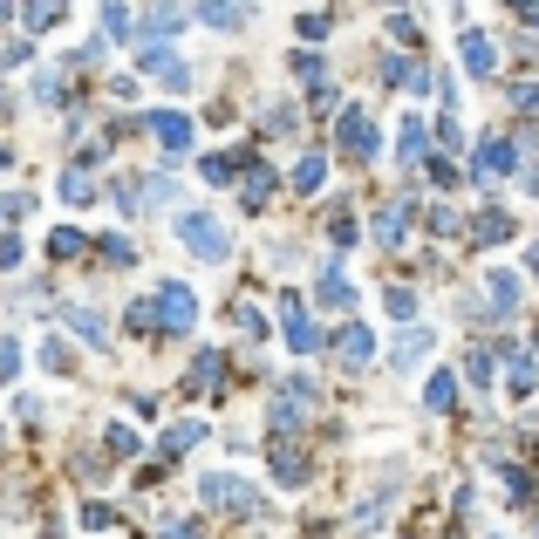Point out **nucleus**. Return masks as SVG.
Listing matches in <instances>:
<instances>
[{
  "label": "nucleus",
  "instance_id": "nucleus-1",
  "mask_svg": "<svg viewBox=\"0 0 539 539\" xmlns=\"http://www.w3.org/2000/svg\"><path fill=\"white\" fill-rule=\"evenodd\" d=\"M151 321H157V328H171V335H185V328L198 321V301H192V287L164 280V287H157V308H151Z\"/></svg>",
  "mask_w": 539,
  "mask_h": 539
},
{
  "label": "nucleus",
  "instance_id": "nucleus-2",
  "mask_svg": "<svg viewBox=\"0 0 539 539\" xmlns=\"http://www.w3.org/2000/svg\"><path fill=\"white\" fill-rule=\"evenodd\" d=\"M198 499L212 505V512H246V505H253V485L232 478V471H205V478H198Z\"/></svg>",
  "mask_w": 539,
  "mask_h": 539
},
{
  "label": "nucleus",
  "instance_id": "nucleus-3",
  "mask_svg": "<svg viewBox=\"0 0 539 539\" xmlns=\"http://www.w3.org/2000/svg\"><path fill=\"white\" fill-rule=\"evenodd\" d=\"M178 239L192 246L198 260H226V226L205 219V212H185V219H178Z\"/></svg>",
  "mask_w": 539,
  "mask_h": 539
},
{
  "label": "nucleus",
  "instance_id": "nucleus-4",
  "mask_svg": "<svg viewBox=\"0 0 539 539\" xmlns=\"http://www.w3.org/2000/svg\"><path fill=\"white\" fill-rule=\"evenodd\" d=\"M335 144H342L348 157H376V116L362 110V103H348L342 123H335Z\"/></svg>",
  "mask_w": 539,
  "mask_h": 539
},
{
  "label": "nucleus",
  "instance_id": "nucleus-5",
  "mask_svg": "<svg viewBox=\"0 0 539 539\" xmlns=\"http://www.w3.org/2000/svg\"><path fill=\"white\" fill-rule=\"evenodd\" d=\"M151 137H157V151H164V157H185V151H192V116H185V110H157L151 116Z\"/></svg>",
  "mask_w": 539,
  "mask_h": 539
},
{
  "label": "nucleus",
  "instance_id": "nucleus-6",
  "mask_svg": "<svg viewBox=\"0 0 539 539\" xmlns=\"http://www.w3.org/2000/svg\"><path fill=\"white\" fill-rule=\"evenodd\" d=\"M314 301H321V308H355V294H348V280H342V253L321 260V287H314Z\"/></svg>",
  "mask_w": 539,
  "mask_h": 539
},
{
  "label": "nucleus",
  "instance_id": "nucleus-7",
  "mask_svg": "<svg viewBox=\"0 0 539 539\" xmlns=\"http://www.w3.org/2000/svg\"><path fill=\"white\" fill-rule=\"evenodd\" d=\"M410 212H417L410 198H389L383 212H376V226H369V239H376V246H396V239H403V226H410Z\"/></svg>",
  "mask_w": 539,
  "mask_h": 539
},
{
  "label": "nucleus",
  "instance_id": "nucleus-8",
  "mask_svg": "<svg viewBox=\"0 0 539 539\" xmlns=\"http://www.w3.org/2000/svg\"><path fill=\"white\" fill-rule=\"evenodd\" d=\"M335 355H342L348 369H362V362H369V355H376V335H369V328H362V321H348L342 335H335Z\"/></svg>",
  "mask_w": 539,
  "mask_h": 539
},
{
  "label": "nucleus",
  "instance_id": "nucleus-9",
  "mask_svg": "<svg viewBox=\"0 0 539 539\" xmlns=\"http://www.w3.org/2000/svg\"><path fill=\"white\" fill-rule=\"evenodd\" d=\"M512 164H519V151H512L505 137H492V144H478V157H471V171H478V178H505Z\"/></svg>",
  "mask_w": 539,
  "mask_h": 539
},
{
  "label": "nucleus",
  "instance_id": "nucleus-10",
  "mask_svg": "<svg viewBox=\"0 0 539 539\" xmlns=\"http://www.w3.org/2000/svg\"><path fill=\"white\" fill-rule=\"evenodd\" d=\"M280 308H287V348H294V355H314V348H321V335H314L308 308H301V301H280Z\"/></svg>",
  "mask_w": 539,
  "mask_h": 539
},
{
  "label": "nucleus",
  "instance_id": "nucleus-11",
  "mask_svg": "<svg viewBox=\"0 0 539 539\" xmlns=\"http://www.w3.org/2000/svg\"><path fill=\"white\" fill-rule=\"evenodd\" d=\"M144 69H151L164 89H185V82H192V69H185L178 55H164V48H144Z\"/></svg>",
  "mask_w": 539,
  "mask_h": 539
},
{
  "label": "nucleus",
  "instance_id": "nucleus-12",
  "mask_svg": "<svg viewBox=\"0 0 539 539\" xmlns=\"http://www.w3.org/2000/svg\"><path fill=\"white\" fill-rule=\"evenodd\" d=\"M219 383H226V355H212V348H205V355L192 362V376H185V389L205 396V389H219Z\"/></svg>",
  "mask_w": 539,
  "mask_h": 539
},
{
  "label": "nucleus",
  "instance_id": "nucleus-13",
  "mask_svg": "<svg viewBox=\"0 0 539 539\" xmlns=\"http://www.w3.org/2000/svg\"><path fill=\"white\" fill-rule=\"evenodd\" d=\"M198 430H205V417H185V424H171V430H164V444H157V464H171L178 451H192Z\"/></svg>",
  "mask_w": 539,
  "mask_h": 539
},
{
  "label": "nucleus",
  "instance_id": "nucleus-14",
  "mask_svg": "<svg viewBox=\"0 0 539 539\" xmlns=\"http://www.w3.org/2000/svg\"><path fill=\"white\" fill-rule=\"evenodd\" d=\"M396 157H403V164H424V157H430V130H424V116H410V123H403V137H396Z\"/></svg>",
  "mask_w": 539,
  "mask_h": 539
},
{
  "label": "nucleus",
  "instance_id": "nucleus-15",
  "mask_svg": "<svg viewBox=\"0 0 539 539\" xmlns=\"http://www.w3.org/2000/svg\"><path fill=\"white\" fill-rule=\"evenodd\" d=\"M178 21H185V7H151V14H144V48H164Z\"/></svg>",
  "mask_w": 539,
  "mask_h": 539
},
{
  "label": "nucleus",
  "instance_id": "nucleus-16",
  "mask_svg": "<svg viewBox=\"0 0 539 539\" xmlns=\"http://www.w3.org/2000/svg\"><path fill=\"white\" fill-rule=\"evenodd\" d=\"M464 69H471V76H492V69H499V48H492V35H464Z\"/></svg>",
  "mask_w": 539,
  "mask_h": 539
},
{
  "label": "nucleus",
  "instance_id": "nucleus-17",
  "mask_svg": "<svg viewBox=\"0 0 539 539\" xmlns=\"http://www.w3.org/2000/svg\"><path fill=\"white\" fill-rule=\"evenodd\" d=\"M273 478H280V485H301V478H308V458H301V451H294L287 437L273 444Z\"/></svg>",
  "mask_w": 539,
  "mask_h": 539
},
{
  "label": "nucleus",
  "instance_id": "nucleus-18",
  "mask_svg": "<svg viewBox=\"0 0 539 539\" xmlns=\"http://www.w3.org/2000/svg\"><path fill=\"white\" fill-rule=\"evenodd\" d=\"M451 403H458V376H444V369H437V376L424 383V410H430V417H444Z\"/></svg>",
  "mask_w": 539,
  "mask_h": 539
},
{
  "label": "nucleus",
  "instance_id": "nucleus-19",
  "mask_svg": "<svg viewBox=\"0 0 539 539\" xmlns=\"http://www.w3.org/2000/svg\"><path fill=\"white\" fill-rule=\"evenodd\" d=\"M321 185H328V157H301V164H294V192H321Z\"/></svg>",
  "mask_w": 539,
  "mask_h": 539
},
{
  "label": "nucleus",
  "instance_id": "nucleus-20",
  "mask_svg": "<svg viewBox=\"0 0 539 539\" xmlns=\"http://www.w3.org/2000/svg\"><path fill=\"white\" fill-rule=\"evenodd\" d=\"M62 321L76 328L82 342H103V335H110V321H103V314H89V308H62Z\"/></svg>",
  "mask_w": 539,
  "mask_h": 539
},
{
  "label": "nucleus",
  "instance_id": "nucleus-21",
  "mask_svg": "<svg viewBox=\"0 0 539 539\" xmlns=\"http://www.w3.org/2000/svg\"><path fill=\"white\" fill-rule=\"evenodd\" d=\"M267 198H273V171H267V164H246V205L260 212Z\"/></svg>",
  "mask_w": 539,
  "mask_h": 539
},
{
  "label": "nucleus",
  "instance_id": "nucleus-22",
  "mask_svg": "<svg viewBox=\"0 0 539 539\" xmlns=\"http://www.w3.org/2000/svg\"><path fill=\"white\" fill-rule=\"evenodd\" d=\"M485 294L499 301V314H512V308H519V280H512V273H485Z\"/></svg>",
  "mask_w": 539,
  "mask_h": 539
},
{
  "label": "nucleus",
  "instance_id": "nucleus-23",
  "mask_svg": "<svg viewBox=\"0 0 539 539\" xmlns=\"http://www.w3.org/2000/svg\"><path fill=\"white\" fill-rule=\"evenodd\" d=\"M246 171V151H226V157H205V178L212 185H226V178H239Z\"/></svg>",
  "mask_w": 539,
  "mask_h": 539
},
{
  "label": "nucleus",
  "instance_id": "nucleus-24",
  "mask_svg": "<svg viewBox=\"0 0 539 539\" xmlns=\"http://www.w3.org/2000/svg\"><path fill=\"white\" fill-rule=\"evenodd\" d=\"M62 198H69V205H89V164H69V171H62Z\"/></svg>",
  "mask_w": 539,
  "mask_h": 539
},
{
  "label": "nucleus",
  "instance_id": "nucleus-25",
  "mask_svg": "<svg viewBox=\"0 0 539 539\" xmlns=\"http://www.w3.org/2000/svg\"><path fill=\"white\" fill-rule=\"evenodd\" d=\"M471 232H478V246H499V239H512V219H505V212H485Z\"/></svg>",
  "mask_w": 539,
  "mask_h": 539
},
{
  "label": "nucleus",
  "instance_id": "nucleus-26",
  "mask_svg": "<svg viewBox=\"0 0 539 539\" xmlns=\"http://www.w3.org/2000/svg\"><path fill=\"white\" fill-rule=\"evenodd\" d=\"M198 21H205V28H246V7H226V0H219V7H198Z\"/></svg>",
  "mask_w": 539,
  "mask_h": 539
},
{
  "label": "nucleus",
  "instance_id": "nucleus-27",
  "mask_svg": "<svg viewBox=\"0 0 539 539\" xmlns=\"http://www.w3.org/2000/svg\"><path fill=\"white\" fill-rule=\"evenodd\" d=\"M430 355V328H403V342H396V362H417Z\"/></svg>",
  "mask_w": 539,
  "mask_h": 539
},
{
  "label": "nucleus",
  "instance_id": "nucleus-28",
  "mask_svg": "<svg viewBox=\"0 0 539 539\" xmlns=\"http://www.w3.org/2000/svg\"><path fill=\"white\" fill-rule=\"evenodd\" d=\"M48 253H55V260H76V253H82V232H69V226L48 232Z\"/></svg>",
  "mask_w": 539,
  "mask_h": 539
},
{
  "label": "nucleus",
  "instance_id": "nucleus-29",
  "mask_svg": "<svg viewBox=\"0 0 539 539\" xmlns=\"http://www.w3.org/2000/svg\"><path fill=\"white\" fill-rule=\"evenodd\" d=\"M103 444H110L116 458H137V430H123V424H110V430H103Z\"/></svg>",
  "mask_w": 539,
  "mask_h": 539
},
{
  "label": "nucleus",
  "instance_id": "nucleus-30",
  "mask_svg": "<svg viewBox=\"0 0 539 539\" xmlns=\"http://www.w3.org/2000/svg\"><path fill=\"white\" fill-rule=\"evenodd\" d=\"M389 314H396V321H417V294H410V287H389Z\"/></svg>",
  "mask_w": 539,
  "mask_h": 539
},
{
  "label": "nucleus",
  "instance_id": "nucleus-31",
  "mask_svg": "<svg viewBox=\"0 0 539 539\" xmlns=\"http://www.w3.org/2000/svg\"><path fill=\"white\" fill-rule=\"evenodd\" d=\"M539 383V362H512V396H533Z\"/></svg>",
  "mask_w": 539,
  "mask_h": 539
},
{
  "label": "nucleus",
  "instance_id": "nucleus-32",
  "mask_svg": "<svg viewBox=\"0 0 539 539\" xmlns=\"http://www.w3.org/2000/svg\"><path fill=\"white\" fill-rule=\"evenodd\" d=\"M123 28H130V7H103V41H123Z\"/></svg>",
  "mask_w": 539,
  "mask_h": 539
},
{
  "label": "nucleus",
  "instance_id": "nucleus-33",
  "mask_svg": "<svg viewBox=\"0 0 539 539\" xmlns=\"http://www.w3.org/2000/svg\"><path fill=\"white\" fill-rule=\"evenodd\" d=\"M35 103H62V76H55V69H41L35 76Z\"/></svg>",
  "mask_w": 539,
  "mask_h": 539
},
{
  "label": "nucleus",
  "instance_id": "nucleus-34",
  "mask_svg": "<svg viewBox=\"0 0 539 539\" xmlns=\"http://www.w3.org/2000/svg\"><path fill=\"white\" fill-rule=\"evenodd\" d=\"M464 376H471V383L485 389V383H492V355H485V348H478V355H471V362H464Z\"/></svg>",
  "mask_w": 539,
  "mask_h": 539
},
{
  "label": "nucleus",
  "instance_id": "nucleus-35",
  "mask_svg": "<svg viewBox=\"0 0 539 539\" xmlns=\"http://www.w3.org/2000/svg\"><path fill=\"white\" fill-rule=\"evenodd\" d=\"M103 260H110V267H130V239H116L110 232V239H103Z\"/></svg>",
  "mask_w": 539,
  "mask_h": 539
},
{
  "label": "nucleus",
  "instance_id": "nucleus-36",
  "mask_svg": "<svg viewBox=\"0 0 539 539\" xmlns=\"http://www.w3.org/2000/svg\"><path fill=\"white\" fill-rule=\"evenodd\" d=\"M7 267H21V239H14V232H0V273Z\"/></svg>",
  "mask_w": 539,
  "mask_h": 539
},
{
  "label": "nucleus",
  "instance_id": "nucleus-37",
  "mask_svg": "<svg viewBox=\"0 0 539 539\" xmlns=\"http://www.w3.org/2000/svg\"><path fill=\"white\" fill-rule=\"evenodd\" d=\"M328 232H335V246H355V219H348V212H335V219H328Z\"/></svg>",
  "mask_w": 539,
  "mask_h": 539
},
{
  "label": "nucleus",
  "instance_id": "nucleus-38",
  "mask_svg": "<svg viewBox=\"0 0 539 539\" xmlns=\"http://www.w3.org/2000/svg\"><path fill=\"white\" fill-rule=\"evenodd\" d=\"M14 369H21V348H14V342H7V335H0V383H7Z\"/></svg>",
  "mask_w": 539,
  "mask_h": 539
},
{
  "label": "nucleus",
  "instance_id": "nucleus-39",
  "mask_svg": "<svg viewBox=\"0 0 539 539\" xmlns=\"http://www.w3.org/2000/svg\"><path fill=\"white\" fill-rule=\"evenodd\" d=\"M55 21H62V7H55V0H48V7H28V28H55Z\"/></svg>",
  "mask_w": 539,
  "mask_h": 539
},
{
  "label": "nucleus",
  "instance_id": "nucleus-40",
  "mask_svg": "<svg viewBox=\"0 0 539 539\" xmlns=\"http://www.w3.org/2000/svg\"><path fill=\"white\" fill-rule=\"evenodd\" d=\"M21 212H28V198H14V192L0 198V226H14V219H21Z\"/></svg>",
  "mask_w": 539,
  "mask_h": 539
},
{
  "label": "nucleus",
  "instance_id": "nucleus-41",
  "mask_svg": "<svg viewBox=\"0 0 539 539\" xmlns=\"http://www.w3.org/2000/svg\"><path fill=\"white\" fill-rule=\"evenodd\" d=\"M164 539H205V533H198L192 519H171V526H164Z\"/></svg>",
  "mask_w": 539,
  "mask_h": 539
},
{
  "label": "nucleus",
  "instance_id": "nucleus-42",
  "mask_svg": "<svg viewBox=\"0 0 539 539\" xmlns=\"http://www.w3.org/2000/svg\"><path fill=\"white\" fill-rule=\"evenodd\" d=\"M533 267H539V246H533Z\"/></svg>",
  "mask_w": 539,
  "mask_h": 539
},
{
  "label": "nucleus",
  "instance_id": "nucleus-43",
  "mask_svg": "<svg viewBox=\"0 0 539 539\" xmlns=\"http://www.w3.org/2000/svg\"><path fill=\"white\" fill-rule=\"evenodd\" d=\"M0 164H7V151H0Z\"/></svg>",
  "mask_w": 539,
  "mask_h": 539
}]
</instances>
